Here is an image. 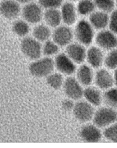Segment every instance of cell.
I'll use <instances>...</instances> for the list:
<instances>
[{
	"instance_id": "cell-12",
	"label": "cell",
	"mask_w": 117,
	"mask_h": 148,
	"mask_svg": "<svg viewBox=\"0 0 117 148\" xmlns=\"http://www.w3.org/2000/svg\"><path fill=\"white\" fill-rule=\"evenodd\" d=\"M64 89L66 95L73 100L80 99L83 95L84 90L80 83L73 77H68L64 82Z\"/></svg>"
},
{
	"instance_id": "cell-35",
	"label": "cell",
	"mask_w": 117,
	"mask_h": 148,
	"mask_svg": "<svg viewBox=\"0 0 117 148\" xmlns=\"http://www.w3.org/2000/svg\"><path fill=\"white\" fill-rule=\"evenodd\" d=\"M64 2H68L77 3L79 0H64Z\"/></svg>"
},
{
	"instance_id": "cell-20",
	"label": "cell",
	"mask_w": 117,
	"mask_h": 148,
	"mask_svg": "<svg viewBox=\"0 0 117 148\" xmlns=\"http://www.w3.org/2000/svg\"><path fill=\"white\" fill-rule=\"evenodd\" d=\"M77 77L79 83L84 86H88L92 83L93 79V73L90 66L83 64L78 69Z\"/></svg>"
},
{
	"instance_id": "cell-1",
	"label": "cell",
	"mask_w": 117,
	"mask_h": 148,
	"mask_svg": "<svg viewBox=\"0 0 117 148\" xmlns=\"http://www.w3.org/2000/svg\"><path fill=\"white\" fill-rule=\"evenodd\" d=\"M74 25V37L77 42L85 46L91 45L94 40L96 31L88 20L83 18L80 19Z\"/></svg>"
},
{
	"instance_id": "cell-26",
	"label": "cell",
	"mask_w": 117,
	"mask_h": 148,
	"mask_svg": "<svg viewBox=\"0 0 117 148\" xmlns=\"http://www.w3.org/2000/svg\"><path fill=\"white\" fill-rule=\"evenodd\" d=\"M47 83L50 86L54 89H59L64 83V79L60 73H51L47 78Z\"/></svg>"
},
{
	"instance_id": "cell-16",
	"label": "cell",
	"mask_w": 117,
	"mask_h": 148,
	"mask_svg": "<svg viewBox=\"0 0 117 148\" xmlns=\"http://www.w3.org/2000/svg\"><path fill=\"white\" fill-rule=\"evenodd\" d=\"M95 82L99 88L107 90L113 86L114 79L107 70L101 69L95 74Z\"/></svg>"
},
{
	"instance_id": "cell-24",
	"label": "cell",
	"mask_w": 117,
	"mask_h": 148,
	"mask_svg": "<svg viewBox=\"0 0 117 148\" xmlns=\"http://www.w3.org/2000/svg\"><path fill=\"white\" fill-rule=\"evenodd\" d=\"M96 9L111 14L116 10L115 0H94Z\"/></svg>"
},
{
	"instance_id": "cell-17",
	"label": "cell",
	"mask_w": 117,
	"mask_h": 148,
	"mask_svg": "<svg viewBox=\"0 0 117 148\" xmlns=\"http://www.w3.org/2000/svg\"><path fill=\"white\" fill-rule=\"evenodd\" d=\"M46 25L50 28L55 29L62 24L60 9H51L45 10L43 18Z\"/></svg>"
},
{
	"instance_id": "cell-14",
	"label": "cell",
	"mask_w": 117,
	"mask_h": 148,
	"mask_svg": "<svg viewBox=\"0 0 117 148\" xmlns=\"http://www.w3.org/2000/svg\"><path fill=\"white\" fill-rule=\"evenodd\" d=\"M109 15L110 14L96 10L87 19L95 30L98 32L109 27Z\"/></svg>"
},
{
	"instance_id": "cell-2",
	"label": "cell",
	"mask_w": 117,
	"mask_h": 148,
	"mask_svg": "<svg viewBox=\"0 0 117 148\" xmlns=\"http://www.w3.org/2000/svg\"><path fill=\"white\" fill-rule=\"evenodd\" d=\"M55 67L54 61L50 57L37 59L29 66V71L33 76L43 78L51 74Z\"/></svg>"
},
{
	"instance_id": "cell-7",
	"label": "cell",
	"mask_w": 117,
	"mask_h": 148,
	"mask_svg": "<svg viewBox=\"0 0 117 148\" xmlns=\"http://www.w3.org/2000/svg\"><path fill=\"white\" fill-rule=\"evenodd\" d=\"M52 37V40L60 47H66L72 42L74 31L71 27L62 24L54 29Z\"/></svg>"
},
{
	"instance_id": "cell-28",
	"label": "cell",
	"mask_w": 117,
	"mask_h": 148,
	"mask_svg": "<svg viewBox=\"0 0 117 148\" xmlns=\"http://www.w3.org/2000/svg\"><path fill=\"white\" fill-rule=\"evenodd\" d=\"M103 99L108 106L117 109V89H109L105 93Z\"/></svg>"
},
{
	"instance_id": "cell-5",
	"label": "cell",
	"mask_w": 117,
	"mask_h": 148,
	"mask_svg": "<svg viewBox=\"0 0 117 148\" xmlns=\"http://www.w3.org/2000/svg\"><path fill=\"white\" fill-rule=\"evenodd\" d=\"M21 49L22 53L31 60L39 59L42 53V46L34 37H25L21 42Z\"/></svg>"
},
{
	"instance_id": "cell-3",
	"label": "cell",
	"mask_w": 117,
	"mask_h": 148,
	"mask_svg": "<svg viewBox=\"0 0 117 148\" xmlns=\"http://www.w3.org/2000/svg\"><path fill=\"white\" fill-rule=\"evenodd\" d=\"M94 41L96 45L103 51H109L117 48V35L109 28L97 32Z\"/></svg>"
},
{
	"instance_id": "cell-33",
	"label": "cell",
	"mask_w": 117,
	"mask_h": 148,
	"mask_svg": "<svg viewBox=\"0 0 117 148\" xmlns=\"http://www.w3.org/2000/svg\"><path fill=\"white\" fill-rule=\"evenodd\" d=\"M15 1L21 5H25L29 3L33 2H34L35 0H15Z\"/></svg>"
},
{
	"instance_id": "cell-27",
	"label": "cell",
	"mask_w": 117,
	"mask_h": 148,
	"mask_svg": "<svg viewBox=\"0 0 117 148\" xmlns=\"http://www.w3.org/2000/svg\"><path fill=\"white\" fill-rule=\"evenodd\" d=\"M59 47L53 40L50 41L48 40L45 42V43L42 46V53L48 57L54 56L58 53L60 50Z\"/></svg>"
},
{
	"instance_id": "cell-32",
	"label": "cell",
	"mask_w": 117,
	"mask_h": 148,
	"mask_svg": "<svg viewBox=\"0 0 117 148\" xmlns=\"http://www.w3.org/2000/svg\"><path fill=\"white\" fill-rule=\"evenodd\" d=\"M74 106V103L73 102V101L71 100H64L62 102V108L66 111H70L72 110H73Z\"/></svg>"
},
{
	"instance_id": "cell-36",
	"label": "cell",
	"mask_w": 117,
	"mask_h": 148,
	"mask_svg": "<svg viewBox=\"0 0 117 148\" xmlns=\"http://www.w3.org/2000/svg\"><path fill=\"white\" fill-rule=\"evenodd\" d=\"M115 4H116V9L117 10V0H115Z\"/></svg>"
},
{
	"instance_id": "cell-18",
	"label": "cell",
	"mask_w": 117,
	"mask_h": 148,
	"mask_svg": "<svg viewBox=\"0 0 117 148\" xmlns=\"http://www.w3.org/2000/svg\"><path fill=\"white\" fill-rule=\"evenodd\" d=\"M81 137L87 142H98L102 137L100 130L96 125H87L82 128L80 132Z\"/></svg>"
},
{
	"instance_id": "cell-13",
	"label": "cell",
	"mask_w": 117,
	"mask_h": 148,
	"mask_svg": "<svg viewBox=\"0 0 117 148\" xmlns=\"http://www.w3.org/2000/svg\"><path fill=\"white\" fill-rule=\"evenodd\" d=\"M54 64L57 70L62 74L70 75L76 71V66L66 53H60L56 56Z\"/></svg>"
},
{
	"instance_id": "cell-8",
	"label": "cell",
	"mask_w": 117,
	"mask_h": 148,
	"mask_svg": "<svg viewBox=\"0 0 117 148\" xmlns=\"http://www.w3.org/2000/svg\"><path fill=\"white\" fill-rule=\"evenodd\" d=\"M60 10L62 24L72 27L79 21L80 16L76 3L64 2Z\"/></svg>"
},
{
	"instance_id": "cell-31",
	"label": "cell",
	"mask_w": 117,
	"mask_h": 148,
	"mask_svg": "<svg viewBox=\"0 0 117 148\" xmlns=\"http://www.w3.org/2000/svg\"><path fill=\"white\" fill-rule=\"evenodd\" d=\"M113 33L117 35V10L116 9L109 15V27Z\"/></svg>"
},
{
	"instance_id": "cell-9",
	"label": "cell",
	"mask_w": 117,
	"mask_h": 148,
	"mask_svg": "<svg viewBox=\"0 0 117 148\" xmlns=\"http://www.w3.org/2000/svg\"><path fill=\"white\" fill-rule=\"evenodd\" d=\"M21 5L15 0H2L0 3V13L8 20L16 19L21 15Z\"/></svg>"
},
{
	"instance_id": "cell-19",
	"label": "cell",
	"mask_w": 117,
	"mask_h": 148,
	"mask_svg": "<svg viewBox=\"0 0 117 148\" xmlns=\"http://www.w3.org/2000/svg\"><path fill=\"white\" fill-rule=\"evenodd\" d=\"M76 4L79 16L83 18H87L96 10L94 0H79Z\"/></svg>"
},
{
	"instance_id": "cell-11",
	"label": "cell",
	"mask_w": 117,
	"mask_h": 148,
	"mask_svg": "<svg viewBox=\"0 0 117 148\" xmlns=\"http://www.w3.org/2000/svg\"><path fill=\"white\" fill-rule=\"evenodd\" d=\"M86 52L85 46L78 42H72L66 47V54L76 64H81L84 62Z\"/></svg>"
},
{
	"instance_id": "cell-30",
	"label": "cell",
	"mask_w": 117,
	"mask_h": 148,
	"mask_svg": "<svg viewBox=\"0 0 117 148\" xmlns=\"http://www.w3.org/2000/svg\"><path fill=\"white\" fill-rule=\"evenodd\" d=\"M103 136L110 142H117V123L108 126L103 132Z\"/></svg>"
},
{
	"instance_id": "cell-34",
	"label": "cell",
	"mask_w": 117,
	"mask_h": 148,
	"mask_svg": "<svg viewBox=\"0 0 117 148\" xmlns=\"http://www.w3.org/2000/svg\"><path fill=\"white\" fill-rule=\"evenodd\" d=\"M114 79V82H115L117 86V69L116 70H115Z\"/></svg>"
},
{
	"instance_id": "cell-21",
	"label": "cell",
	"mask_w": 117,
	"mask_h": 148,
	"mask_svg": "<svg viewBox=\"0 0 117 148\" xmlns=\"http://www.w3.org/2000/svg\"><path fill=\"white\" fill-rule=\"evenodd\" d=\"M33 37L40 42L46 41L52 36L50 27L45 24H37L33 29Z\"/></svg>"
},
{
	"instance_id": "cell-4",
	"label": "cell",
	"mask_w": 117,
	"mask_h": 148,
	"mask_svg": "<svg viewBox=\"0 0 117 148\" xmlns=\"http://www.w3.org/2000/svg\"><path fill=\"white\" fill-rule=\"evenodd\" d=\"M43 9L38 3H29L24 5L21 9V15L23 19L29 25H37L43 18Z\"/></svg>"
},
{
	"instance_id": "cell-25",
	"label": "cell",
	"mask_w": 117,
	"mask_h": 148,
	"mask_svg": "<svg viewBox=\"0 0 117 148\" xmlns=\"http://www.w3.org/2000/svg\"><path fill=\"white\" fill-rule=\"evenodd\" d=\"M103 64L109 70L117 69V48L108 51L105 56Z\"/></svg>"
},
{
	"instance_id": "cell-22",
	"label": "cell",
	"mask_w": 117,
	"mask_h": 148,
	"mask_svg": "<svg viewBox=\"0 0 117 148\" xmlns=\"http://www.w3.org/2000/svg\"><path fill=\"white\" fill-rule=\"evenodd\" d=\"M83 95L89 103L95 106H99L103 101L101 91L93 87L85 89L83 92Z\"/></svg>"
},
{
	"instance_id": "cell-15",
	"label": "cell",
	"mask_w": 117,
	"mask_h": 148,
	"mask_svg": "<svg viewBox=\"0 0 117 148\" xmlns=\"http://www.w3.org/2000/svg\"><path fill=\"white\" fill-rule=\"evenodd\" d=\"M105 55L103 50L96 45L91 46L87 50L86 60L92 68L98 69L104 62Z\"/></svg>"
},
{
	"instance_id": "cell-10",
	"label": "cell",
	"mask_w": 117,
	"mask_h": 148,
	"mask_svg": "<svg viewBox=\"0 0 117 148\" xmlns=\"http://www.w3.org/2000/svg\"><path fill=\"white\" fill-rule=\"evenodd\" d=\"M73 113L77 119L82 122H88L94 115V110L88 101H81L77 103L73 108Z\"/></svg>"
},
{
	"instance_id": "cell-6",
	"label": "cell",
	"mask_w": 117,
	"mask_h": 148,
	"mask_svg": "<svg viewBox=\"0 0 117 148\" xmlns=\"http://www.w3.org/2000/svg\"><path fill=\"white\" fill-rule=\"evenodd\" d=\"M117 120V112L111 108L103 107L94 113L93 122L99 128L108 127L114 123Z\"/></svg>"
},
{
	"instance_id": "cell-23",
	"label": "cell",
	"mask_w": 117,
	"mask_h": 148,
	"mask_svg": "<svg viewBox=\"0 0 117 148\" xmlns=\"http://www.w3.org/2000/svg\"><path fill=\"white\" fill-rule=\"evenodd\" d=\"M12 27L13 33L18 37H25L30 32L29 24L23 19L15 20Z\"/></svg>"
},
{
	"instance_id": "cell-29",
	"label": "cell",
	"mask_w": 117,
	"mask_h": 148,
	"mask_svg": "<svg viewBox=\"0 0 117 148\" xmlns=\"http://www.w3.org/2000/svg\"><path fill=\"white\" fill-rule=\"evenodd\" d=\"M64 3V0H38V4L45 10L60 9Z\"/></svg>"
}]
</instances>
